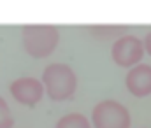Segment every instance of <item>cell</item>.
Listing matches in <instances>:
<instances>
[{
  "instance_id": "1",
  "label": "cell",
  "mask_w": 151,
  "mask_h": 128,
  "mask_svg": "<svg viewBox=\"0 0 151 128\" xmlns=\"http://www.w3.org/2000/svg\"><path fill=\"white\" fill-rule=\"evenodd\" d=\"M42 86L55 102L70 98L77 89V76L67 63H49L42 72Z\"/></svg>"
},
{
  "instance_id": "6",
  "label": "cell",
  "mask_w": 151,
  "mask_h": 128,
  "mask_svg": "<svg viewBox=\"0 0 151 128\" xmlns=\"http://www.w3.org/2000/svg\"><path fill=\"white\" fill-rule=\"evenodd\" d=\"M127 89L135 97L151 95V65L139 63L132 67L125 77Z\"/></svg>"
},
{
  "instance_id": "4",
  "label": "cell",
  "mask_w": 151,
  "mask_h": 128,
  "mask_svg": "<svg viewBox=\"0 0 151 128\" xmlns=\"http://www.w3.org/2000/svg\"><path fill=\"white\" fill-rule=\"evenodd\" d=\"M111 56L116 65L132 69V67L139 65L144 56L142 41L132 34H125L114 41L113 47H111Z\"/></svg>"
},
{
  "instance_id": "2",
  "label": "cell",
  "mask_w": 151,
  "mask_h": 128,
  "mask_svg": "<svg viewBox=\"0 0 151 128\" xmlns=\"http://www.w3.org/2000/svg\"><path fill=\"white\" fill-rule=\"evenodd\" d=\"M60 42V30L55 25H25L21 44L34 58H47Z\"/></svg>"
},
{
  "instance_id": "3",
  "label": "cell",
  "mask_w": 151,
  "mask_h": 128,
  "mask_svg": "<svg viewBox=\"0 0 151 128\" xmlns=\"http://www.w3.org/2000/svg\"><path fill=\"white\" fill-rule=\"evenodd\" d=\"M91 121L95 128H130V112L116 100H102L93 107Z\"/></svg>"
},
{
  "instance_id": "8",
  "label": "cell",
  "mask_w": 151,
  "mask_h": 128,
  "mask_svg": "<svg viewBox=\"0 0 151 128\" xmlns=\"http://www.w3.org/2000/svg\"><path fill=\"white\" fill-rule=\"evenodd\" d=\"M90 32L95 35H104V37H113V35H121L128 32L127 25H95L90 26Z\"/></svg>"
},
{
  "instance_id": "7",
  "label": "cell",
  "mask_w": 151,
  "mask_h": 128,
  "mask_svg": "<svg viewBox=\"0 0 151 128\" xmlns=\"http://www.w3.org/2000/svg\"><path fill=\"white\" fill-rule=\"evenodd\" d=\"M55 128H91V125L86 116H83L79 112H70V114H65L63 118H60Z\"/></svg>"
},
{
  "instance_id": "5",
  "label": "cell",
  "mask_w": 151,
  "mask_h": 128,
  "mask_svg": "<svg viewBox=\"0 0 151 128\" xmlns=\"http://www.w3.org/2000/svg\"><path fill=\"white\" fill-rule=\"evenodd\" d=\"M11 95L14 97L16 102L23 104V105H28V107H34L37 105L44 95V86L42 83L32 77V76H23V77H18L16 81L11 83Z\"/></svg>"
},
{
  "instance_id": "9",
  "label": "cell",
  "mask_w": 151,
  "mask_h": 128,
  "mask_svg": "<svg viewBox=\"0 0 151 128\" xmlns=\"http://www.w3.org/2000/svg\"><path fill=\"white\" fill-rule=\"evenodd\" d=\"M12 125H14L12 112L7 105V102L0 97V128H12Z\"/></svg>"
},
{
  "instance_id": "10",
  "label": "cell",
  "mask_w": 151,
  "mask_h": 128,
  "mask_svg": "<svg viewBox=\"0 0 151 128\" xmlns=\"http://www.w3.org/2000/svg\"><path fill=\"white\" fill-rule=\"evenodd\" d=\"M142 47H144V51L151 56V30L146 34V37H144V41H142Z\"/></svg>"
}]
</instances>
